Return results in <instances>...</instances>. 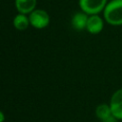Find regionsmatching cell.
Segmentation results:
<instances>
[{
	"label": "cell",
	"mask_w": 122,
	"mask_h": 122,
	"mask_svg": "<svg viewBox=\"0 0 122 122\" xmlns=\"http://www.w3.org/2000/svg\"><path fill=\"white\" fill-rule=\"evenodd\" d=\"M105 22L111 26H122V0H109L103 10Z\"/></svg>",
	"instance_id": "6da1fadb"
},
{
	"label": "cell",
	"mask_w": 122,
	"mask_h": 122,
	"mask_svg": "<svg viewBox=\"0 0 122 122\" xmlns=\"http://www.w3.org/2000/svg\"><path fill=\"white\" fill-rule=\"evenodd\" d=\"M88 18H89V15L82 10L75 12L71 19V25L72 29L76 31H82L84 30H86Z\"/></svg>",
	"instance_id": "8992f818"
},
{
	"label": "cell",
	"mask_w": 122,
	"mask_h": 122,
	"mask_svg": "<svg viewBox=\"0 0 122 122\" xmlns=\"http://www.w3.org/2000/svg\"><path fill=\"white\" fill-rule=\"evenodd\" d=\"M102 122H117V119H116L113 115H112L111 117L107 118L106 120H104V121H102Z\"/></svg>",
	"instance_id": "30bf717a"
},
{
	"label": "cell",
	"mask_w": 122,
	"mask_h": 122,
	"mask_svg": "<svg viewBox=\"0 0 122 122\" xmlns=\"http://www.w3.org/2000/svg\"><path fill=\"white\" fill-rule=\"evenodd\" d=\"M5 120V115H4V112L1 111L0 112V122H4Z\"/></svg>",
	"instance_id": "8fae6325"
},
{
	"label": "cell",
	"mask_w": 122,
	"mask_h": 122,
	"mask_svg": "<svg viewBox=\"0 0 122 122\" xmlns=\"http://www.w3.org/2000/svg\"><path fill=\"white\" fill-rule=\"evenodd\" d=\"M95 115L101 122L111 117L112 115V112L110 104H106V103L99 104L95 109Z\"/></svg>",
	"instance_id": "9c48e42d"
},
{
	"label": "cell",
	"mask_w": 122,
	"mask_h": 122,
	"mask_svg": "<svg viewBox=\"0 0 122 122\" xmlns=\"http://www.w3.org/2000/svg\"><path fill=\"white\" fill-rule=\"evenodd\" d=\"M30 26L36 30H42L50 25L51 17L47 10L36 8L29 14Z\"/></svg>",
	"instance_id": "7a4b0ae2"
},
{
	"label": "cell",
	"mask_w": 122,
	"mask_h": 122,
	"mask_svg": "<svg viewBox=\"0 0 122 122\" xmlns=\"http://www.w3.org/2000/svg\"><path fill=\"white\" fill-rule=\"evenodd\" d=\"M109 0H78L80 10L88 15L99 14L103 12Z\"/></svg>",
	"instance_id": "3957f363"
},
{
	"label": "cell",
	"mask_w": 122,
	"mask_h": 122,
	"mask_svg": "<svg viewBox=\"0 0 122 122\" xmlns=\"http://www.w3.org/2000/svg\"><path fill=\"white\" fill-rule=\"evenodd\" d=\"M110 107L112 115L117 120H122V88L116 90L111 96Z\"/></svg>",
	"instance_id": "277c9868"
},
{
	"label": "cell",
	"mask_w": 122,
	"mask_h": 122,
	"mask_svg": "<svg viewBox=\"0 0 122 122\" xmlns=\"http://www.w3.org/2000/svg\"><path fill=\"white\" fill-rule=\"evenodd\" d=\"M14 6L17 12L29 15L36 9L37 0H14Z\"/></svg>",
	"instance_id": "52a82bcc"
},
{
	"label": "cell",
	"mask_w": 122,
	"mask_h": 122,
	"mask_svg": "<svg viewBox=\"0 0 122 122\" xmlns=\"http://www.w3.org/2000/svg\"><path fill=\"white\" fill-rule=\"evenodd\" d=\"M105 20L99 14L89 15L86 30L91 34H98L104 29Z\"/></svg>",
	"instance_id": "5b68a950"
},
{
	"label": "cell",
	"mask_w": 122,
	"mask_h": 122,
	"mask_svg": "<svg viewBox=\"0 0 122 122\" xmlns=\"http://www.w3.org/2000/svg\"><path fill=\"white\" fill-rule=\"evenodd\" d=\"M12 26L15 30H17L19 31L26 30L30 26L29 15L17 12V14L12 19Z\"/></svg>",
	"instance_id": "ba28073f"
}]
</instances>
